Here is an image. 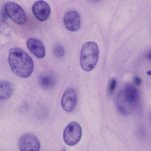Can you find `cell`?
Returning a JSON list of instances; mask_svg holds the SVG:
<instances>
[{
	"label": "cell",
	"mask_w": 151,
	"mask_h": 151,
	"mask_svg": "<svg viewBox=\"0 0 151 151\" xmlns=\"http://www.w3.org/2000/svg\"><path fill=\"white\" fill-rule=\"evenodd\" d=\"M0 32L6 36H9L11 33L10 27L4 21H0Z\"/></svg>",
	"instance_id": "cell-14"
},
{
	"label": "cell",
	"mask_w": 151,
	"mask_h": 151,
	"mask_svg": "<svg viewBox=\"0 0 151 151\" xmlns=\"http://www.w3.org/2000/svg\"><path fill=\"white\" fill-rule=\"evenodd\" d=\"M82 134V129L80 124L76 122H72L65 129L63 133V139L68 145L73 146L79 142Z\"/></svg>",
	"instance_id": "cell-3"
},
{
	"label": "cell",
	"mask_w": 151,
	"mask_h": 151,
	"mask_svg": "<svg viewBox=\"0 0 151 151\" xmlns=\"http://www.w3.org/2000/svg\"><path fill=\"white\" fill-rule=\"evenodd\" d=\"M147 73L148 75H150L151 74V71H149L147 72Z\"/></svg>",
	"instance_id": "cell-18"
},
{
	"label": "cell",
	"mask_w": 151,
	"mask_h": 151,
	"mask_svg": "<svg viewBox=\"0 0 151 151\" xmlns=\"http://www.w3.org/2000/svg\"><path fill=\"white\" fill-rule=\"evenodd\" d=\"M99 49L96 43L94 42L85 43L81 48L80 56V64L84 71L89 72L95 67L99 56Z\"/></svg>",
	"instance_id": "cell-2"
},
{
	"label": "cell",
	"mask_w": 151,
	"mask_h": 151,
	"mask_svg": "<svg viewBox=\"0 0 151 151\" xmlns=\"http://www.w3.org/2000/svg\"><path fill=\"white\" fill-rule=\"evenodd\" d=\"M116 84V80L114 78H112L110 81L108 86V90L110 93H112L115 89Z\"/></svg>",
	"instance_id": "cell-16"
},
{
	"label": "cell",
	"mask_w": 151,
	"mask_h": 151,
	"mask_svg": "<svg viewBox=\"0 0 151 151\" xmlns=\"http://www.w3.org/2000/svg\"><path fill=\"white\" fill-rule=\"evenodd\" d=\"M8 61L12 71L19 77L27 78L33 71L34 64L32 58L26 52L19 47L10 49Z\"/></svg>",
	"instance_id": "cell-1"
},
{
	"label": "cell",
	"mask_w": 151,
	"mask_h": 151,
	"mask_svg": "<svg viewBox=\"0 0 151 151\" xmlns=\"http://www.w3.org/2000/svg\"><path fill=\"white\" fill-rule=\"evenodd\" d=\"M38 81L41 87L45 90L52 88L55 85L56 79L55 76L52 73L45 72L39 77Z\"/></svg>",
	"instance_id": "cell-11"
},
{
	"label": "cell",
	"mask_w": 151,
	"mask_h": 151,
	"mask_svg": "<svg viewBox=\"0 0 151 151\" xmlns=\"http://www.w3.org/2000/svg\"><path fill=\"white\" fill-rule=\"evenodd\" d=\"M14 92V86L11 82L6 81H0V100L8 99Z\"/></svg>",
	"instance_id": "cell-12"
},
{
	"label": "cell",
	"mask_w": 151,
	"mask_h": 151,
	"mask_svg": "<svg viewBox=\"0 0 151 151\" xmlns=\"http://www.w3.org/2000/svg\"><path fill=\"white\" fill-rule=\"evenodd\" d=\"M53 53L57 57H62L65 53L63 47L59 44L56 45L53 49Z\"/></svg>",
	"instance_id": "cell-15"
},
{
	"label": "cell",
	"mask_w": 151,
	"mask_h": 151,
	"mask_svg": "<svg viewBox=\"0 0 151 151\" xmlns=\"http://www.w3.org/2000/svg\"><path fill=\"white\" fill-rule=\"evenodd\" d=\"M27 46L29 50L35 56L39 58L44 57L45 54L44 45L40 40L35 38H30L27 42Z\"/></svg>",
	"instance_id": "cell-10"
},
{
	"label": "cell",
	"mask_w": 151,
	"mask_h": 151,
	"mask_svg": "<svg viewBox=\"0 0 151 151\" xmlns=\"http://www.w3.org/2000/svg\"><path fill=\"white\" fill-rule=\"evenodd\" d=\"M7 15L16 24L22 25L26 21L25 13L22 8L17 3L9 2L6 3L4 7Z\"/></svg>",
	"instance_id": "cell-4"
},
{
	"label": "cell",
	"mask_w": 151,
	"mask_h": 151,
	"mask_svg": "<svg viewBox=\"0 0 151 151\" xmlns=\"http://www.w3.org/2000/svg\"><path fill=\"white\" fill-rule=\"evenodd\" d=\"M18 145L19 149L22 151H37L40 148V144L38 138L30 134H25L21 137Z\"/></svg>",
	"instance_id": "cell-5"
},
{
	"label": "cell",
	"mask_w": 151,
	"mask_h": 151,
	"mask_svg": "<svg viewBox=\"0 0 151 151\" xmlns=\"http://www.w3.org/2000/svg\"><path fill=\"white\" fill-rule=\"evenodd\" d=\"M116 104L118 110L122 115L127 116L132 114L134 105L127 98L123 90H121L117 93Z\"/></svg>",
	"instance_id": "cell-6"
},
{
	"label": "cell",
	"mask_w": 151,
	"mask_h": 151,
	"mask_svg": "<svg viewBox=\"0 0 151 151\" xmlns=\"http://www.w3.org/2000/svg\"><path fill=\"white\" fill-rule=\"evenodd\" d=\"M32 10L36 18L41 22L46 20L50 13L49 5L43 0H39L36 2L32 6Z\"/></svg>",
	"instance_id": "cell-7"
},
{
	"label": "cell",
	"mask_w": 151,
	"mask_h": 151,
	"mask_svg": "<svg viewBox=\"0 0 151 151\" xmlns=\"http://www.w3.org/2000/svg\"><path fill=\"white\" fill-rule=\"evenodd\" d=\"M64 22L66 28L71 32L76 31L80 28V17L78 13L75 11H70L65 14Z\"/></svg>",
	"instance_id": "cell-8"
},
{
	"label": "cell",
	"mask_w": 151,
	"mask_h": 151,
	"mask_svg": "<svg viewBox=\"0 0 151 151\" xmlns=\"http://www.w3.org/2000/svg\"><path fill=\"white\" fill-rule=\"evenodd\" d=\"M77 96L75 91L73 88L67 90L62 96L61 104L63 109L67 112L73 111L76 104Z\"/></svg>",
	"instance_id": "cell-9"
},
{
	"label": "cell",
	"mask_w": 151,
	"mask_h": 151,
	"mask_svg": "<svg viewBox=\"0 0 151 151\" xmlns=\"http://www.w3.org/2000/svg\"><path fill=\"white\" fill-rule=\"evenodd\" d=\"M134 81L135 84L138 86H139L142 82L141 78L137 76H136L134 77Z\"/></svg>",
	"instance_id": "cell-17"
},
{
	"label": "cell",
	"mask_w": 151,
	"mask_h": 151,
	"mask_svg": "<svg viewBox=\"0 0 151 151\" xmlns=\"http://www.w3.org/2000/svg\"><path fill=\"white\" fill-rule=\"evenodd\" d=\"M123 91L127 98L134 105L138 102L139 99V93L133 85L129 83L126 84Z\"/></svg>",
	"instance_id": "cell-13"
}]
</instances>
